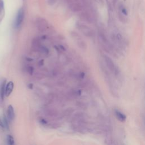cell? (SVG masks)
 Returning a JSON list of instances; mask_svg holds the SVG:
<instances>
[{"mask_svg":"<svg viewBox=\"0 0 145 145\" xmlns=\"http://www.w3.org/2000/svg\"><path fill=\"white\" fill-rule=\"evenodd\" d=\"M104 60L108 69H109V70L111 71L112 73H114L115 75L118 74V73H119V70H118V68L117 67L116 65L115 64V63L113 62V61L111 60V58H109V57L108 56H105Z\"/></svg>","mask_w":145,"mask_h":145,"instance_id":"cell-1","label":"cell"},{"mask_svg":"<svg viewBox=\"0 0 145 145\" xmlns=\"http://www.w3.org/2000/svg\"><path fill=\"white\" fill-rule=\"evenodd\" d=\"M24 17V11L23 8L18 10L14 21V26L15 28H19L22 24Z\"/></svg>","mask_w":145,"mask_h":145,"instance_id":"cell-2","label":"cell"},{"mask_svg":"<svg viewBox=\"0 0 145 145\" xmlns=\"http://www.w3.org/2000/svg\"><path fill=\"white\" fill-rule=\"evenodd\" d=\"M7 118H8L9 122L13 121L15 118V113L14 110L13 106L11 105H10L8 106V110H7Z\"/></svg>","mask_w":145,"mask_h":145,"instance_id":"cell-3","label":"cell"},{"mask_svg":"<svg viewBox=\"0 0 145 145\" xmlns=\"http://www.w3.org/2000/svg\"><path fill=\"white\" fill-rule=\"evenodd\" d=\"M14 88V83L13 82L10 81L6 84L5 88V96L7 97H9L11 92H13Z\"/></svg>","mask_w":145,"mask_h":145,"instance_id":"cell-4","label":"cell"},{"mask_svg":"<svg viewBox=\"0 0 145 145\" xmlns=\"http://www.w3.org/2000/svg\"><path fill=\"white\" fill-rule=\"evenodd\" d=\"M6 81H3L0 86V97L2 100H3L5 96V88H6Z\"/></svg>","mask_w":145,"mask_h":145,"instance_id":"cell-5","label":"cell"},{"mask_svg":"<svg viewBox=\"0 0 145 145\" xmlns=\"http://www.w3.org/2000/svg\"><path fill=\"white\" fill-rule=\"evenodd\" d=\"M115 114H116V117L117 118V119L120 120V121H124L126 120V116L125 115H124L123 113H121V112L119 111H116L115 112Z\"/></svg>","mask_w":145,"mask_h":145,"instance_id":"cell-6","label":"cell"},{"mask_svg":"<svg viewBox=\"0 0 145 145\" xmlns=\"http://www.w3.org/2000/svg\"><path fill=\"white\" fill-rule=\"evenodd\" d=\"M6 143L7 145H15L14 139L13 136L8 135L6 138Z\"/></svg>","mask_w":145,"mask_h":145,"instance_id":"cell-7","label":"cell"},{"mask_svg":"<svg viewBox=\"0 0 145 145\" xmlns=\"http://www.w3.org/2000/svg\"><path fill=\"white\" fill-rule=\"evenodd\" d=\"M27 70L28 72H29V74L32 75L33 73H34V68H33L32 66H29V67L27 68Z\"/></svg>","mask_w":145,"mask_h":145,"instance_id":"cell-8","label":"cell"},{"mask_svg":"<svg viewBox=\"0 0 145 145\" xmlns=\"http://www.w3.org/2000/svg\"><path fill=\"white\" fill-rule=\"evenodd\" d=\"M120 9H121V13H123V15H127V11H126V9L124 8V7L121 6V8H120Z\"/></svg>","mask_w":145,"mask_h":145,"instance_id":"cell-9","label":"cell"},{"mask_svg":"<svg viewBox=\"0 0 145 145\" xmlns=\"http://www.w3.org/2000/svg\"><path fill=\"white\" fill-rule=\"evenodd\" d=\"M0 127H2V128H5L4 125H3V121L1 120V118H0Z\"/></svg>","mask_w":145,"mask_h":145,"instance_id":"cell-10","label":"cell"}]
</instances>
